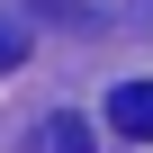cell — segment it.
<instances>
[{"label": "cell", "mask_w": 153, "mask_h": 153, "mask_svg": "<svg viewBox=\"0 0 153 153\" xmlns=\"http://www.w3.org/2000/svg\"><path fill=\"white\" fill-rule=\"evenodd\" d=\"M27 63V27H9V18H0V72H18Z\"/></svg>", "instance_id": "3957f363"}, {"label": "cell", "mask_w": 153, "mask_h": 153, "mask_svg": "<svg viewBox=\"0 0 153 153\" xmlns=\"http://www.w3.org/2000/svg\"><path fill=\"white\" fill-rule=\"evenodd\" d=\"M108 126L126 144H153V81H117L108 90Z\"/></svg>", "instance_id": "6da1fadb"}, {"label": "cell", "mask_w": 153, "mask_h": 153, "mask_svg": "<svg viewBox=\"0 0 153 153\" xmlns=\"http://www.w3.org/2000/svg\"><path fill=\"white\" fill-rule=\"evenodd\" d=\"M135 18H153V0H135Z\"/></svg>", "instance_id": "277c9868"}, {"label": "cell", "mask_w": 153, "mask_h": 153, "mask_svg": "<svg viewBox=\"0 0 153 153\" xmlns=\"http://www.w3.org/2000/svg\"><path fill=\"white\" fill-rule=\"evenodd\" d=\"M27 153H90V126H81V117H45Z\"/></svg>", "instance_id": "7a4b0ae2"}]
</instances>
